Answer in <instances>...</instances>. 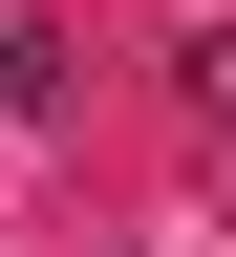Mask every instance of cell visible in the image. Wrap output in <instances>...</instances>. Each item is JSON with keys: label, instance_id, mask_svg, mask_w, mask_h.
I'll return each mask as SVG.
<instances>
[{"label": "cell", "instance_id": "cell-1", "mask_svg": "<svg viewBox=\"0 0 236 257\" xmlns=\"http://www.w3.org/2000/svg\"><path fill=\"white\" fill-rule=\"evenodd\" d=\"M193 107H215V128H236V22H215V43H193Z\"/></svg>", "mask_w": 236, "mask_h": 257}]
</instances>
